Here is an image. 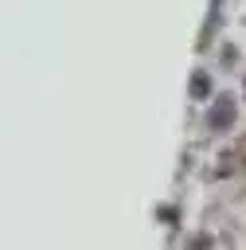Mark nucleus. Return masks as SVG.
Returning a JSON list of instances; mask_svg holds the SVG:
<instances>
[{"label":"nucleus","mask_w":246,"mask_h":250,"mask_svg":"<svg viewBox=\"0 0 246 250\" xmlns=\"http://www.w3.org/2000/svg\"><path fill=\"white\" fill-rule=\"evenodd\" d=\"M230 125H234V98L230 94H219L211 102V109H207V129L211 133H226Z\"/></svg>","instance_id":"obj_1"},{"label":"nucleus","mask_w":246,"mask_h":250,"mask_svg":"<svg viewBox=\"0 0 246 250\" xmlns=\"http://www.w3.org/2000/svg\"><path fill=\"white\" fill-rule=\"evenodd\" d=\"M207 246H211V238H207V234H195V238H191V246H187V250H207Z\"/></svg>","instance_id":"obj_3"},{"label":"nucleus","mask_w":246,"mask_h":250,"mask_svg":"<svg viewBox=\"0 0 246 250\" xmlns=\"http://www.w3.org/2000/svg\"><path fill=\"white\" fill-rule=\"evenodd\" d=\"M207 94H211V78H207V70H195L191 74V98L195 102H207Z\"/></svg>","instance_id":"obj_2"}]
</instances>
